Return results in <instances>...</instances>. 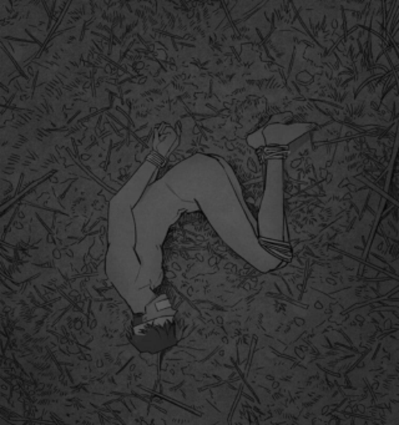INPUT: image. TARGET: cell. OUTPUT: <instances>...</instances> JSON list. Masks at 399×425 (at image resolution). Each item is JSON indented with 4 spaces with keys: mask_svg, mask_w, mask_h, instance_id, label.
Masks as SVG:
<instances>
[{
    "mask_svg": "<svg viewBox=\"0 0 399 425\" xmlns=\"http://www.w3.org/2000/svg\"><path fill=\"white\" fill-rule=\"evenodd\" d=\"M176 340L172 317L161 316L148 318L134 328V343L144 352H158Z\"/></svg>",
    "mask_w": 399,
    "mask_h": 425,
    "instance_id": "1",
    "label": "cell"
}]
</instances>
